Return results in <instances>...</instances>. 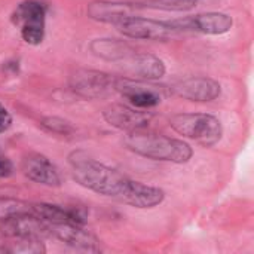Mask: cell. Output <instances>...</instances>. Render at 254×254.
<instances>
[{"instance_id": "cell-5", "label": "cell", "mask_w": 254, "mask_h": 254, "mask_svg": "<svg viewBox=\"0 0 254 254\" xmlns=\"http://www.w3.org/2000/svg\"><path fill=\"white\" fill-rule=\"evenodd\" d=\"M116 27L127 37L144 40H167L177 34V31L168 24V21H156L137 15L125 18Z\"/></svg>"}, {"instance_id": "cell-8", "label": "cell", "mask_w": 254, "mask_h": 254, "mask_svg": "<svg viewBox=\"0 0 254 254\" xmlns=\"http://www.w3.org/2000/svg\"><path fill=\"white\" fill-rule=\"evenodd\" d=\"M46 223V222H45ZM48 235L55 237L57 240L63 241L64 244L83 250V252H98V240L83 228V225L71 223V222H57V223H46Z\"/></svg>"}, {"instance_id": "cell-6", "label": "cell", "mask_w": 254, "mask_h": 254, "mask_svg": "<svg viewBox=\"0 0 254 254\" xmlns=\"http://www.w3.org/2000/svg\"><path fill=\"white\" fill-rule=\"evenodd\" d=\"M168 24L177 31H198L205 34H223L232 28V18L223 12H207L195 16H186L180 19L168 21Z\"/></svg>"}, {"instance_id": "cell-18", "label": "cell", "mask_w": 254, "mask_h": 254, "mask_svg": "<svg viewBox=\"0 0 254 254\" xmlns=\"http://www.w3.org/2000/svg\"><path fill=\"white\" fill-rule=\"evenodd\" d=\"M12 124V118L9 115V112L0 104V132H4Z\"/></svg>"}, {"instance_id": "cell-9", "label": "cell", "mask_w": 254, "mask_h": 254, "mask_svg": "<svg viewBox=\"0 0 254 254\" xmlns=\"http://www.w3.org/2000/svg\"><path fill=\"white\" fill-rule=\"evenodd\" d=\"M116 92H121L135 109H152L161 103L159 92L143 82L131 79H116Z\"/></svg>"}, {"instance_id": "cell-2", "label": "cell", "mask_w": 254, "mask_h": 254, "mask_svg": "<svg viewBox=\"0 0 254 254\" xmlns=\"http://www.w3.org/2000/svg\"><path fill=\"white\" fill-rule=\"evenodd\" d=\"M124 144L128 150L155 161H165L174 164H185L192 158V147L177 138L153 134L146 129L129 131Z\"/></svg>"}, {"instance_id": "cell-15", "label": "cell", "mask_w": 254, "mask_h": 254, "mask_svg": "<svg viewBox=\"0 0 254 254\" xmlns=\"http://www.w3.org/2000/svg\"><path fill=\"white\" fill-rule=\"evenodd\" d=\"M22 216L36 217V202H25L13 198H0V222Z\"/></svg>"}, {"instance_id": "cell-16", "label": "cell", "mask_w": 254, "mask_h": 254, "mask_svg": "<svg viewBox=\"0 0 254 254\" xmlns=\"http://www.w3.org/2000/svg\"><path fill=\"white\" fill-rule=\"evenodd\" d=\"M135 3L165 10H189L196 4V0H135Z\"/></svg>"}, {"instance_id": "cell-17", "label": "cell", "mask_w": 254, "mask_h": 254, "mask_svg": "<svg viewBox=\"0 0 254 254\" xmlns=\"http://www.w3.org/2000/svg\"><path fill=\"white\" fill-rule=\"evenodd\" d=\"M42 125L48 131L55 132V134H64V135H67V134H70L73 131L71 125L67 121L60 119V118H46V119L42 121Z\"/></svg>"}, {"instance_id": "cell-3", "label": "cell", "mask_w": 254, "mask_h": 254, "mask_svg": "<svg viewBox=\"0 0 254 254\" xmlns=\"http://www.w3.org/2000/svg\"><path fill=\"white\" fill-rule=\"evenodd\" d=\"M170 125L180 135L205 147L217 144L223 135L220 121L207 113H179L170 119Z\"/></svg>"}, {"instance_id": "cell-4", "label": "cell", "mask_w": 254, "mask_h": 254, "mask_svg": "<svg viewBox=\"0 0 254 254\" xmlns=\"http://www.w3.org/2000/svg\"><path fill=\"white\" fill-rule=\"evenodd\" d=\"M13 21L21 25V36L27 43H42L45 37V7L42 3L34 0L21 3L13 13Z\"/></svg>"}, {"instance_id": "cell-12", "label": "cell", "mask_w": 254, "mask_h": 254, "mask_svg": "<svg viewBox=\"0 0 254 254\" xmlns=\"http://www.w3.org/2000/svg\"><path fill=\"white\" fill-rule=\"evenodd\" d=\"M104 119L112 127L129 132L137 129H146L150 122V115H147L146 112H140V109L135 110L122 104H113L104 110Z\"/></svg>"}, {"instance_id": "cell-14", "label": "cell", "mask_w": 254, "mask_h": 254, "mask_svg": "<svg viewBox=\"0 0 254 254\" xmlns=\"http://www.w3.org/2000/svg\"><path fill=\"white\" fill-rule=\"evenodd\" d=\"M137 3H119V1H92L88 6V15L92 19L118 25L128 16L135 15Z\"/></svg>"}, {"instance_id": "cell-7", "label": "cell", "mask_w": 254, "mask_h": 254, "mask_svg": "<svg viewBox=\"0 0 254 254\" xmlns=\"http://www.w3.org/2000/svg\"><path fill=\"white\" fill-rule=\"evenodd\" d=\"M70 86L85 98H98L116 92V79L95 70H79L71 76Z\"/></svg>"}, {"instance_id": "cell-13", "label": "cell", "mask_w": 254, "mask_h": 254, "mask_svg": "<svg viewBox=\"0 0 254 254\" xmlns=\"http://www.w3.org/2000/svg\"><path fill=\"white\" fill-rule=\"evenodd\" d=\"M22 171L24 174L40 185L57 188L61 185V177L55 165L43 155L30 153L22 159Z\"/></svg>"}, {"instance_id": "cell-11", "label": "cell", "mask_w": 254, "mask_h": 254, "mask_svg": "<svg viewBox=\"0 0 254 254\" xmlns=\"http://www.w3.org/2000/svg\"><path fill=\"white\" fill-rule=\"evenodd\" d=\"M124 68L131 76H140L143 79H159L165 73V64L155 55L131 51L124 60H121Z\"/></svg>"}, {"instance_id": "cell-19", "label": "cell", "mask_w": 254, "mask_h": 254, "mask_svg": "<svg viewBox=\"0 0 254 254\" xmlns=\"http://www.w3.org/2000/svg\"><path fill=\"white\" fill-rule=\"evenodd\" d=\"M12 171H13L12 162H10L7 158H4V156L0 155V177H1V179H3V177H9V176L12 174Z\"/></svg>"}, {"instance_id": "cell-10", "label": "cell", "mask_w": 254, "mask_h": 254, "mask_svg": "<svg viewBox=\"0 0 254 254\" xmlns=\"http://www.w3.org/2000/svg\"><path fill=\"white\" fill-rule=\"evenodd\" d=\"M220 91V83L210 77H189L174 85V92L189 101H213Z\"/></svg>"}, {"instance_id": "cell-1", "label": "cell", "mask_w": 254, "mask_h": 254, "mask_svg": "<svg viewBox=\"0 0 254 254\" xmlns=\"http://www.w3.org/2000/svg\"><path fill=\"white\" fill-rule=\"evenodd\" d=\"M68 162L74 180L98 195L115 198L135 208H153L165 198L162 189L134 182L83 152L71 153Z\"/></svg>"}]
</instances>
